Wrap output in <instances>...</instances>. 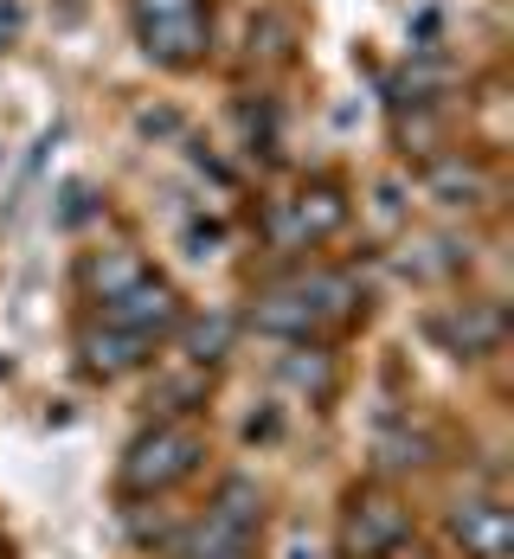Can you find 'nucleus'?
Here are the masks:
<instances>
[{
	"label": "nucleus",
	"mask_w": 514,
	"mask_h": 559,
	"mask_svg": "<svg viewBox=\"0 0 514 559\" xmlns=\"http://www.w3.org/2000/svg\"><path fill=\"white\" fill-rule=\"evenodd\" d=\"M193 469H200V438L187 425H155L148 438H135L129 463H122V483L135 496H162V489H174Z\"/></svg>",
	"instance_id": "1"
},
{
	"label": "nucleus",
	"mask_w": 514,
	"mask_h": 559,
	"mask_svg": "<svg viewBox=\"0 0 514 559\" xmlns=\"http://www.w3.org/2000/svg\"><path fill=\"white\" fill-rule=\"evenodd\" d=\"M405 534H411L405 502H393V496H360V502L347 508L342 547L354 559H386V554H399L405 547Z\"/></svg>",
	"instance_id": "2"
},
{
	"label": "nucleus",
	"mask_w": 514,
	"mask_h": 559,
	"mask_svg": "<svg viewBox=\"0 0 514 559\" xmlns=\"http://www.w3.org/2000/svg\"><path fill=\"white\" fill-rule=\"evenodd\" d=\"M142 39H148V52L162 64H187L206 46L200 0H142Z\"/></svg>",
	"instance_id": "3"
},
{
	"label": "nucleus",
	"mask_w": 514,
	"mask_h": 559,
	"mask_svg": "<svg viewBox=\"0 0 514 559\" xmlns=\"http://www.w3.org/2000/svg\"><path fill=\"white\" fill-rule=\"evenodd\" d=\"M110 329H122V335H162V329H174V296L162 289V283H135V289H122L110 302Z\"/></svg>",
	"instance_id": "4"
},
{
	"label": "nucleus",
	"mask_w": 514,
	"mask_h": 559,
	"mask_svg": "<svg viewBox=\"0 0 514 559\" xmlns=\"http://www.w3.org/2000/svg\"><path fill=\"white\" fill-rule=\"evenodd\" d=\"M457 534L476 559H502V547H509V508H495V502L457 508Z\"/></svg>",
	"instance_id": "5"
},
{
	"label": "nucleus",
	"mask_w": 514,
	"mask_h": 559,
	"mask_svg": "<svg viewBox=\"0 0 514 559\" xmlns=\"http://www.w3.org/2000/svg\"><path fill=\"white\" fill-rule=\"evenodd\" d=\"M251 322H258L264 335H309V329H315V309L302 302V289H277V296H264V302L251 309Z\"/></svg>",
	"instance_id": "6"
},
{
	"label": "nucleus",
	"mask_w": 514,
	"mask_h": 559,
	"mask_svg": "<svg viewBox=\"0 0 514 559\" xmlns=\"http://www.w3.org/2000/svg\"><path fill=\"white\" fill-rule=\"evenodd\" d=\"M431 193H438L444 206H476V200L489 193V180H482V168H469V162L451 155V162H438V168H431Z\"/></svg>",
	"instance_id": "7"
},
{
	"label": "nucleus",
	"mask_w": 514,
	"mask_h": 559,
	"mask_svg": "<svg viewBox=\"0 0 514 559\" xmlns=\"http://www.w3.org/2000/svg\"><path fill=\"white\" fill-rule=\"evenodd\" d=\"M342 219H347V200H342V193H328V187L296 200V231H302V238H328Z\"/></svg>",
	"instance_id": "8"
},
{
	"label": "nucleus",
	"mask_w": 514,
	"mask_h": 559,
	"mask_svg": "<svg viewBox=\"0 0 514 559\" xmlns=\"http://www.w3.org/2000/svg\"><path fill=\"white\" fill-rule=\"evenodd\" d=\"M451 341H457L463 354H489V347L502 341V316H495V309H482V302H469L457 322H451Z\"/></svg>",
	"instance_id": "9"
},
{
	"label": "nucleus",
	"mask_w": 514,
	"mask_h": 559,
	"mask_svg": "<svg viewBox=\"0 0 514 559\" xmlns=\"http://www.w3.org/2000/svg\"><path fill=\"white\" fill-rule=\"evenodd\" d=\"M142 347H148V341H142V335H122V329L84 341V354H91V367H97V373H122V367H135V360H142Z\"/></svg>",
	"instance_id": "10"
},
{
	"label": "nucleus",
	"mask_w": 514,
	"mask_h": 559,
	"mask_svg": "<svg viewBox=\"0 0 514 559\" xmlns=\"http://www.w3.org/2000/svg\"><path fill=\"white\" fill-rule=\"evenodd\" d=\"M213 514H219L226 527H238V534H244V527L258 521V489H251L244 476H231L226 489H219V502H213Z\"/></svg>",
	"instance_id": "11"
},
{
	"label": "nucleus",
	"mask_w": 514,
	"mask_h": 559,
	"mask_svg": "<svg viewBox=\"0 0 514 559\" xmlns=\"http://www.w3.org/2000/svg\"><path fill=\"white\" fill-rule=\"evenodd\" d=\"M91 283L104 289V302H116L122 289H135V283H142V264H135L129 251H110V258H97V271H91Z\"/></svg>",
	"instance_id": "12"
},
{
	"label": "nucleus",
	"mask_w": 514,
	"mask_h": 559,
	"mask_svg": "<svg viewBox=\"0 0 514 559\" xmlns=\"http://www.w3.org/2000/svg\"><path fill=\"white\" fill-rule=\"evenodd\" d=\"M226 341H231V322H226V316L200 322V329H193V360H219V354H226Z\"/></svg>",
	"instance_id": "13"
},
{
	"label": "nucleus",
	"mask_w": 514,
	"mask_h": 559,
	"mask_svg": "<svg viewBox=\"0 0 514 559\" xmlns=\"http://www.w3.org/2000/svg\"><path fill=\"white\" fill-rule=\"evenodd\" d=\"M380 456H386V469H405V463H425V438H386V444H380Z\"/></svg>",
	"instance_id": "14"
},
{
	"label": "nucleus",
	"mask_w": 514,
	"mask_h": 559,
	"mask_svg": "<svg viewBox=\"0 0 514 559\" xmlns=\"http://www.w3.org/2000/svg\"><path fill=\"white\" fill-rule=\"evenodd\" d=\"M289 380H296V386H328V367H322V360H289Z\"/></svg>",
	"instance_id": "15"
},
{
	"label": "nucleus",
	"mask_w": 514,
	"mask_h": 559,
	"mask_svg": "<svg viewBox=\"0 0 514 559\" xmlns=\"http://www.w3.org/2000/svg\"><path fill=\"white\" fill-rule=\"evenodd\" d=\"M20 33V0H0V39H13Z\"/></svg>",
	"instance_id": "16"
}]
</instances>
